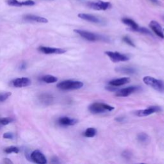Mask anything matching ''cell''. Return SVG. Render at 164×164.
Wrapping results in <instances>:
<instances>
[{"instance_id": "21", "label": "cell", "mask_w": 164, "mask_h": 164, "mask_svg": "<svg viewBox=\"0 0 164 164\" xmlns=\"http://www.w3.org/2000/svg\"><path fill=\"white\" fill-rule=\"evenodd\" d=\"M41 80L47 83H53L58 81V78L52 75H45L41 78Z\"/></svg>"}, {"instance_id": "11", "label": "cell", "mask_w": 164, "mask_h": 164, "mask_svg": "<svg viewBox=\"0 0 164 164\" xmlns=\"http://www.w3.org/2000/svg\"><path fill=\"white\" fill-rule=\"evenodd\" d=\"M39 52L43 53L44 54H63L66 52V51L63 49L60 48H50V47H45L41 46L38 48Z\"/></svg>"}, {"instance_id": "17", "label": "cell", "mask_w": 164, "mask_h": 164, "mask_svg": "<svg viewBox=\"0 0 164 164\" xmlns=\"http://www.w3.org/2000/svg\"><path fill=\"white\" fill-rule=\"evenodd\" d=\"M130 82V79L127 77L121 78H118L115 79V80H112L109 82L110 85H112L114 87H119L124 85L127 84Z\"/></svg>"}, {"instance_id": "30", "label": "cell", "mask_w": 164, "mask_h": 164, "mask_svg": "<svg viewBox=\"0 0 164 164\" xmlns=\"http://www.w3.org/2000/svg\"><path fill=\"white\" fill-rule=\"evenodd\" d=\"M122 156L124 158H126V159H129V158H131V156H132V154L130 152H129L128 151H125L122 153Z\"/></svg>"}, {"instance_id": "28", "label": "cell", "mask_w": 164, "mask_h": 164, "mask_svg": "<svg viewBox=\"0 0 164 164\" xmlns=\"http://www.w3.org/2000/svg\"><path fill=\"white\" fill-rule=\"evenodd\" d=\"M122 41H123L124 42H125V43H126V44H128V45H129V46H132V47H135V44L133 42V41H132L131 40V39H130L128 37H127V36L124 37L122 38Z\"/></svg>"}, {"instance_id": "31", "label": "cell", "mask_w": 164, "mask_h": 164, "mask_svg": "<svg viewBox=\"0 0 164 164\" xmlns=\"http://www.w3.org/2000/svg\"><path fill=\"white\" fill-rule=\"evenodd\" d=\"M124 120H125V118L123 117H117L115 119V121L119 122H122L124 121Z\"/></svg>"}, {"instance_id": "24", "label": "cell", "mask_w": 164, "mask_h": 164, "mask_svg": "<svg viewBox=\"0 0 164 164\" xmlns=\"http://www.w3.org/2000/svg\"><path fill=\"white\" fill-rule=\"evenodd\" d=\"M5 152L7 153H12V152H14V153H18L19 152V149L17 147L15 146H10L8 147V148L5 149Z\"/></svg>"}, {"instance_id": "25", "label": "cell", "mask_w": 164, "mask_h": 164, "mask_svg": "<svg viewBox=\"0 0 164 164\" xmlns=\"http://www.w3.org/2000/svg\"><path fill=\"white\" fill-rule=\"evenodd\" d=\"M13 121V119L10 117H5V118H2L0 119V124L2 126L7 125V124H10Z\"/></svg>"}, {"instance_id": "2", "label": "cell", "mask_w": 164, "mask_h": 164, "mask_svg": "<svg viewBox=\"0 0 164 164\" xmlns=\"http://www.w3.org/2000/svg\"><path fill=\"white\" fill-rule=\"evenodd\" d=\"M114 109V106L102 103H94L89 106V110L94 114H103L106 112H111Z\"/></svg>"}, {"instance_id": "10", "label": "cell", "mask_w": 164, "mask_h": 164, "mask_svg": "<svg viewBox=\"0 0 164 164\" xmlns=\"http://www.w3.org/2000/svg\"><path fill=\"white\" fill-rule=\"evenodd\" d=\"M7 3L12 7H21L22 6H33L35 2L33 0H26L23 2H19L18 0H6Z\"/></svg>"}, {"instance_id": "9", "label": "cell", "mask_w": 164, "mask_h": 164, "mask_svg": "<svg viewBox=\"0 0 164 164\" xmlns=\"http://www.w3.org/2000/svg\"><path fill=\"white\" fill-rule=\"evenodd\" d=\"M162 110L161 108L158 106H151L148 107L147 109L140 110L136 112V115L139 117H145L154 114L155 112H159Z\"/></svg>"}, {"instance_id": "20", "label": "cell", "mask_w": 164, "mask_h": 164, "mask_svg": "<svg viewBox=\"0 0 164 164\" xmlns=\"http://www.w3.org/2000/svg\"><path fill=\"white\" fill-rule=\"evenodd\" d=\"M96 133H97V130L95 128H88L83 133V135L87 138H92L95 136Z\"/></svg>"}, {"instance_id": "16", "label": "cell", "mask_w": 164, "mask_h": 164, "mask_svg": "<svg viewBox=\"0 0 164 164\" xmlns=\"http://www.w3.org/2000/svg\"><path fill=\"white\" fill-rule=\"evenodd\" d=\"M78 122L76 119L71 118L69 117H60L58 120V123L61 126H74Z\"/></svg>"}, {"instance_id": "22", "label": "cell", "mask_w": 164, "mask_h": 164, "mask_svg": "<svg viewBox=\"0 0 164 164\" xmlns=\"http://www.w3.org/2000/svg\"><path fill=\"white\" fill-rule=\"evenodd\" d=\"M137 140L139 142L142 144H146L148 143L149 141V137L148 135L144 133H139L137 136Z\"/></svg>"}, {"instance_id": "13", "label": "cell", "mask_w": 164, "mask_h": 164, "mask_svg": "<svg viewBox=\"0 0 164 164\" xmlns=\"http://www.w3.org/2000/svg\"><path fill=\"white\" fill-rule=\"evenodd\" d=\"M31 80L28 78H17L12 82V85L17 88H21L29 86L31 85Z\"/></svg>"}, {"instance_id": "7", "label": "cell", "mask_w": 164, "mask_h": 164, "mask_svg": "<svg viewBox=\"0 0 164 164\" xmlns=\"http://www.w3.org/2000/svg\"><path fill=\"white\" fill-rule=\"evenodd\" d=\"M139 90V87L137 86H131L128 87L126 88H124L121 89H118L115 92V95L117 97H127L137 90Z\"/></svg>"}, {"instance_id": "33", "label": "cell", "mask_w": 164, "mask_h": 164, "mask_svg": "<svg viewBox=\"0 0 164 164\" xmlns=\"http://www.w3.org/2000/svg\"><path fill=\"white\" fill-rule=\"evenodd\" d=\"M3 162L5 163H13L12 161L10 160L8 158H5V159L3 160Z\"/></svg>"}, {"instance_id": "34", "label": "cell", "mask_w": 164, "mask_h": 164, "mask_svg": "<svg viewBox=\"0 0 164 164\" xmlns=\"http://www.w3.org/2000/svg\"><path fill=\"white\" fill-rule=\"evenodd\" d=\"M1 126H2V125H1V124H0V127H1Z\"/></svg>"}, {"instance_id": "18", "label": "cell", "mask_w": 164, "mask_h": 164, "mask_svg": "<svg viewBox=\"0 0 164 164\" xmlns=\"http://www.w3.org/2000/svg\"><path fill=\"white\" fill-rule=\"evenodd\" d=\"M122 22L124 25L128 26L130 28V30H132V31H134V32H136V30L138 29L139 27L137 22L134 21L132 19L127 18H123V19H122Z\"/></svg>"}, {"instance_id": "1", "label": "cell", "mask_w": 164, "mask_h": 164, "mask_svg": "<svg viewBox=\"0 0 164 164\" xmlns=\"http://www.w3.org/2000/svg\"><path fill=\"white\" fill-rule=\"evenodd\" d=\"M143 82L148 85L160 92H164V82L158 80L153 77L147 76L144 77Z\"/></svg>"}, {"instance_id": "32", "label": "cell", "mask_w": 164, "mask_h": 164, "mask_svg": "<svg viewBox=\"0 0 164 164\" xmlns=\"http://www.w3.org/2000/svg\"><path fill=\"white\" fill-rule=\"evenodd\" d=\"M149 1L152 3H154L155 5H160V2L158 1V0H149Z\"/></svg>"}, {"instance_id": "3", "label": "cell", "mask_w": 164, "mask_h": 164, "mask_svg": "<svg viewBox=\"0 0 164 164\" xmlns=\"http://www.w3.org/2000/svg\"><path fill=\"white\" fill-rule=\"evenodd\" d=\"M83 86V82L80 81H75L71 80L61 82L57 84V87L63 90H77L81 89Z\"/></svg>"}, {"instance_id": "8", "label": "cell", "mask_w": 164, "mask_h": 164, "mask_svg": "<svg viewBox=\"0 0 164 164\" xmlns=\"http://www.w3.org/2000/svg\"><path fill=\"white\" fill-rule=\"evenodd\" d=\"M32 160L36 163L45 164L47 163L46 158L42 152L38 150H35L31 154Z\"/></svg>"}, {"instance_id": "23", "label": "cell", "mask_w": 164, "mask_h": 164, "mask_svg": "<svg viewBox=\"0 0 164 164\" xmlns=\"http://www.w3.org/2000/svg\"><path fill=\"white\" fill-rule=\"evenodd\" d=\"M41 100L45 104H49L52 102L53 97L49 94H43L41 95Z\"/></svg>"}, {"instance_id": "19", "label": "cell", "mask_w": 164, "mask_h": 164, "mask_svg": "<svg viewBox=\"0 0 164 164\" xmlns=\"http://www.w3.org/2000/svg\"><path fill=\"white\" fill-rule=\"evenodd\" d=\"M115 71L118 72H121L123 74H126V75H133L135 74V69L132 68V67H118V68L115 69Z\"/></svg>"}, {"instance_id": "14", "label": "cell", "mask_w": 164, "mask_h": 164, "mask_svg": "<svg viewBox=\"0 0 164 164\" xmlns=\"http://www.w3.org/2000/svg\"><path fill=\"white\" fill-rule=\"evenodd\" d=\"M22 18L26 21L36 22H39V23H48V20L46 18H43V17H41V16L32 15V14L25 15H23V17H22Z\"/></svg>"}, {"instance_id": "26", "label": "cell", "mask_w": 164, "mask_h": 164, "mask_svg": "<svg viewBox=\"0 0 164 164\" xmlns=\"http://www.w3.org/2000/svg\"><path fill=\"white\" fill-rule=\"evenodd\" d=\"M11 95H12V93L9 92L0 94V102H4V101H6Z\"/></svg>"}, {"instance_id": "5", "label": "cell", "mask_w": 164, "mask_h": 164, "mask_svg": "<svg viewBox=\"0 0 164 164\" xmlns=\"http://www.w3.org/2000/svg\"><path fill=\"white\" fill-rule=\"evenodd\" d=\"M74 32L76 33L80 37L82 38L86 39V40L91 42H94L97 41H101L105 40V38L99 35L96 34L92 32H90L86 30H75Z\"/></svg>"}, {"instance_id": "15", "label": "cell", "mask_w": 164, "mask_h": 164, "mask_svg": "<svg viewBox=\"0 0 164 164\" xmlns=\"http://www.w3.org/2000/svg\"><path fill=\"white\" fill-rule=\"evenodd\" d=\"M78 18H80V19H82L83 20L92 22V23L101 24V22H102V21H101V19L98 18V17L91 15V14L81 13V14H79L78 15Z\"/></svg>"}, {"instance_id": "35", "label": "cell", "mask_w": 164, "mask_h": 164, "mask_svg": "<svg viewBox=\"0 0 164 164\" xmlns=\"http://www.w3.org/2000/svg\"><path fill=\"white\" fill-rule=\"evenodd\" d=\"M163 31H164V29H163Z\"/></svg>"}, {"instance_id": "6", "label": "cell", "mask_w": 164, "mask_h": 164, "mask_svg": "<svg viewBox=\"0 0 164 164\" xmlns=\"http://www.w3.org/2000/svg\"><path fill=\"white\" fill-rule=\"evenodd\" d=\"M106 55L109 56L110 60L114 62H126L129 60V56L122 54L119 52H106Z\"/></svg>"}, {"instance_id": "27", "label": "cell", "mask_w": 164, "mask_h": 164, "mask_svg": "<svg viewBox=\"0 0 164 164\" xmlns=\"http://www.w3.org/2000/svg\"><path fill=\"white\" fill-rule=\"evenodd\" d=\"M137 32H139V33H144V34H146V35H151L152 36V33L151 32L147 29V28H143V27H139L138 29L136 30Z\"/></svg>"}, {"instance_id": "12", "label": "cell", "mask_w": 164, "mask_h": 164, "mask_svg": "<svg viewBox=\"0 0 164 164\" xmlns=\"http://www.w3.org/2000/svg\"><path fill=\"white\" fill-rule=\"evenodd\" d=\"M149 27L155 34L161 38H164V33L161 25L156 21H151L149 23Z\"/></svg>"}, {"instance_id": "29", "label": "cell", "mask_w": 164, "mask_h": 164, "mask_svg": "<svg viewBox=\"0 0 164 164\" xmlns=\"http://www.w3.org/2000/svg\"><path fill=\"white\" fill-rule=\"evenodd\" d=\"M3 137L4 139H12L14 138V135L12 133H10V132L5 133L3 135Z\"/></svg>"}, {"instance_id": "4", "label": "cell", "mask_w": 164, "mask_h": 164, "mask_svg": "<svg viewBox=\"0 0 164 164\" xmlns=\"http://www.w3.org/2000/svg\"><path fill=\"white\" fill-rule=\"evenodd\" d=\"M87 6L94 10H106L111 7V3L109 2H103L101 0H93L87 3Z\"/></svg>"}]
</instances>
